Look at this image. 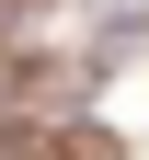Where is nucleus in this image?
<instances>
[{
    "label": "nucleus",
    "mask_w": 149,
    "mask_h": 160,
    "mask_svg": "<svg viewBox=\"0 0 149 160\" xmlns=\"http://www.w3.org/2000/svg\"><path fill=\"white\" fill-rule=\"evenodd\" d=\"M57 160H115V137H103V126H69V149H57Z\"/></svg>",
    "instance_id": "obj_1"
}]
</instances>
